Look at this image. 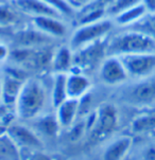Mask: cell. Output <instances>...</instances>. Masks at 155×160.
Here are the masks:
<instances>
[{
  "instance_id": "10",
  "label": "cell",
  "mask_w": 155,
  "mask_h": 160,
  "mask_svg": "<svg viewBox=\"0 0 155 160\" xmlns=\"http://www.w3.org/2000/svg\"><path fill=\"white\" fill-rule=\"evenodd\" d=\"M7 134L14 141L19 150H44L43 140L36 132L29 125H23L20 123L12 124L8 127Z\"/></svg>"
},
{
  "instance_id": "24",
  "label": "cell",
  "mask_w": 155,
  "mask_h": 160,
  "mask_svg": "<svg viewBox=\"0 0 155 160\" xmlns=\"http://www.w3.org/2000/svg\"><path fill=\"white\" fill-rule=\"evenodd\" d=\"M142 0H114L105 9L107 17H115L119 13L123 12L127 9L141 3Z\"/></svg>"
},
{
  "instance_id": "30",
  "label": "cell",
  "mask_w": 155,
  "mask_h": 160,
  "mask_svg": "<svg viewBox=\"0 0 155 160\" xmlns=\"http://www.w3.org/2000/svg\"><path fill=\"white\" fill-rule=\"evenodd\" d=\"M114 0H92V1L86 7L88 8H103V9H106ZM85 7V8H86Z\"/></svg>"
},
{
  "instance_id": "8",
  "label": "cell",
  "mask_w": 155,
  "mask_h": 160,
  "mask_svg": "<svg viewBox=\"0 0 155 160\" xmlns=\"http://www.w3.org/2000/svg\"><path fill=\"white\" fill-rule=\"evenodd\" d=\"M99 81L105 86H121L130 81L119 56L106 55L97 70Z\"/></svg>"
},
{
  "instance_id": "4",
  "label": "cell",
  "mask_w": 155,
  "mask_h": 160,
  "mask_svg": "<svg viewBox=\"0 0 155 160\" xmlns=\"http://www.w3.org/2000/svg\"><path fill=\"white\" fill-rule=\"evenodd\" d=\"M120 99L126 104L137 108L155 105V74L141 80H134L123 88Z\"/></svg>"
},
{
  "instance_id": "1",
  "label": "cell",
  "mask_w": 155,
  "mask_h": 160,
  "mask_svg": "<svg viewBox=\"0 0 155 160\" xmlns=\"http://www.w3.org/2000/svg\"><path fill=\"white\" fill-rule=\"evenodd\" d=\"M49 106H51L50 90H48L45 82L36 77L27 78L14 106L17 118L24 122H31L48 112Z\"/></svg>"
},
{
  "instance_id": "13",
  "label": "cell",
  "mask_w": 155,
  "mask_h": 160,
  "mask_svg": "<svg viewBox=\"0 0 155 160\" xmlns=\"http://www.w3.org/2000/svg\"><path fill=\"white\" fill-rule=\"evenodd\" d=\"M12 2L29 19L34 17H40V16L63 17L61 13H59L55 9H53L43 0H12Z\"/></svg>"
},
{
  "instance_id": "32",
  "label": "cell",
  "mask_w": 155,
  "mask_h": 160,
  "mask_svg": "<svg viewBox=\"0 0 155 160\" xmlns=\"http://www.w3.org/2000/svg\"><path fill=\"white\" fill-rule=\"evenodd\" d=\"M3 101V85H2V75L0 74V105Z\"/></svg>"
},
{
  "instance_id": "25",
  "label": "cell",
  "mask_w": 155,
  "mask_h": 160,
  "mask_svg": "<svg viewBox=\"0 0 155 160\" xmlns=\"http://www.w3.org/2000/svg\"><path fill=\"white\" fill-rule=\"evenodd\" d=\"M53 9H55L61 15L63 16L65 19H75V15H77V11L67 2V0H43Z\"/></svg>"
},
{
  "instance_id": "27",
  "label": "cell",
  "mask_w": 155,
  "mask_h": 160,
  "mask_svg": "<svg viewBox=\"0 0 155 160\" xmlns=\"http://www.w3.org/2000/svg\"><path fill=\"white\" fill-rule=\"evenodd\" d=\"M11 53V48L9 44L0 40V64H4L8 62V59L10 58Z\"/></svg>"
},
{
  "instance_id": "20",
  "label": "cell",
  "mask_w": 155,
  "mask_h": 160,
  "mask_svg": "<svg viewBox=\"0 0 155 160\" xmlns=\"http://www.w3.org/2000/svg\"><path fill=\"white\" fill-rule=\"evenodd\" d=\"M147 13H148V10L141 2L139 4L134 5L123 12L119 13L118 15L113 17V19L115 21L116 26L121 27V28H129V27L135 24L137 21H139Z\"/></svg>"
},
{
  "instance_id": "35",
  "label": "cell",
  "mask_w": 155,
  "mask_h": 160,
  "mask_svg": "<svg viewBox=\"0 0 155 160\" xmlns=\"http://www.w3.org/2000/svg\"><path fill=\"white\" fill-rule=\"evenodd\" d=\"M0 40H1V37H0Z\"/></svg>"
},
{
  "instance_id": "6",
  "label": "cell",
  "mask_w": 155,
  "mask_h": 160,
  "mask_svg": "<svg viewBox=\"0 0 155 160\" xmlns=\"http://www.w3.org/2000/svg\"><path fill=\"white\" fill-rule=\"evenodd\" d=\"M118 125V110L115 105L105 103L92 113V124L89 127L91 137L96 140L106 138Z\"/></svg>"
},
{
  "instance_id": "34",
  "label": "cell",
  "mask_w": 155,
  "mask_h": 160,
  "mask_svg": "<svg viewBox=\"0 0 155 160\" xmlns=\"http://www.w3.org/2000/svg\"><path fill=\"white\" fill-rule=\"evenodd\" d=\"M5 1H10V0H0V2H5Z\"/></svg>"
},
{
  "instance_id": "21",
  "label": "cell",
  "mask_w": 155,
  "mask_h": 160,
  "mask_svg": "<svg viewBox=\"0 0 155 160\" xmlns=\"http://www.w3.org/2000/svg\"><path fill=\"white\" fill-rule=\"evenodd\" d=\"M0 160H20V152L9 135H0Z\"/></svg>"
},
{
  "instance_id": "12",
  "label": "cell",
  "mask_w": 155,
  "mask_h": 160,
  "mask_svg": "<svg viewBox=\"0 0 155 160\" xmlns=\"http://www.w3.org/2000/svg\"><path fill=\"white\" fill-rule=\"evenodd\" d=\"M23 73V72H21ZM21 73H16L14 69L1 73L2 75V85H3V101L2 103L7 105H13L15 106L16 100L18 94L23 88V83L28 78L23 77Z\"/></svg>"
},
{
  "instance_id": "18",
  "label": "cell",
  "mask_w": 155,
  "mask_h": 160,
  "mask_svg": "<svg viewBox=\"0 0 155 160\" xmlns=\"http://www.w3.org/2000/svg\"><path fill=\"white\" fill-rule=\"evenodd\" d=\"M133 139L130 136H120L111 140L102 152V160H122L131 150Z\"/></svg>"
},
{
  "instance_id": "3",
  "label": "cell",
  "mask_w": 155,
  "mask_h": 160,
  "mask_svg": "<svg viewBox=\"0 0 155 160\" xmlns=\"http://www.w3.org/2000/svg\"><path fill=\"white\" fill-rule=\"evenodd\" d=\"M116 24L111 17H104L95 22L81 24L72 29L67 44L73 51L105 40L111 34Z\"/></svg>"
},
{
  "instance_id": "23",
  "label": "cell",
  "mask_w": 155,
  "mask_h": 160,
  "mask_svg": "<svg viewBox=\"0 0 155 160\" xmlns=\"http://www.w3.org/2000/svg\"><path fill=\"white\" fill-rule=\"evenodd\" d=\"M129 28L143 32L155 40V12H148L139 21Z\"/></svg>"
},
{
  "instance_id": "14",
  "label": "cell",
  "mask_w": 155,
  "mask_h": 160,
  "mask_svg": "<svg viewBox=\"0 0 155 160\" xmlns=\"http://www.w3.org/2000/svg\"><path fill=\"white\" fill-rule=\"evenodd\" d=\"M75 52L68 44H61L54 48L50 70L52 73H69L73 69Z\"/></svg>"
},
{
  "instance_id": "22",
  "label": "cell",
  "mask_w": 155,
  "mask_h": 160,
  "mask_svg": "<svg viewBox=\"0 0 155 160\" xmlns=\"http://www.w3.org/2000/svg\"><path fill=\"white\" fill-rule=\"evenodd\" d=\"M131 129L134 134H146L155 131V112H147L138 116L132 122Z\"/></svg>"
},
{
  "instance_id": "15",
  "label": "cell",
  "mask_w": 155,
  "mask_h": 160,
  "mask_svg": "<svg viewBox=\"0 0 155 160\" xmlns=\"http://www.w3.org/2000/svg\"><path fill=\"white\" fill-rule=\"evenodd\" d=\"M91 81L85 73L70 71L67 73V94L70 99L80 100L91 90Z\"/></svg>"
},
{
  "instance_id": "33",
  "label": "cell",
  "mask_w": 155,
  "mask_h": 160,
  "mask_svg": "<svg viewBox=\"0 0 155 160\" xmlns=\"http://www.w3.org/2000/svg\"><path fill=\"white\" fill-rule=\"evenodd\" d=\"M11 34H12V33H9V32H5V31H2V30H0V37H2V36H7L8 38H9Z\"/></svg>"
},
{
  "instance_id": "9",
  "label": "cell",
  "mask_w": 155,
  "mask_h": 160,
  "mask_svg": "<svg viewBox=\"0 0 155 160\" xmlns=\"http://www.w3.org/2000/svg\"><path fill=\"white\" fill-rule=\"evenodd\" d=\"M30 23L55 40L68 39L72 29L67 19L55 16H40L30 19Z\"/></svg>"
},
{
  "instance_id": "28",
  "label": "cell",
  "mask_w": 155,
  "mask_h": 160,
  "mask_svg": "<svg viewBox=\"0 0 155 160\" xmlns=\"http://www.w3.org/2000/svg\"><path fill=\"white\" fill-rule=\"evenodd\" d=\"M141 158L142 160H155V143L147 145L143 148L141 153Z\"/></svg>"
},
{
  "instance_id": "19",
  "label": "cell",
  "mask_w": 155,
  "mask_h": 160,
  "mask_svg": "<svg viewBox=\"0 0 155 160\" xmlns=\"http://www.w3.org/2000/svg\"><path fill=\"white\" fill-rule=\"evenodd\" d=\"M51 106L53 110L68 99L67 94V74L52 73V84L50 87Z\"/></svg>"
},
{
  "instance_id": "29",
  "label": "cell",
  "mask_w": 155,
  "mask_h": 160,
  "mask_svg": "<svg viewBox=\"0 0 155 160\" xmlns=\"http://www.w3.org/2000/svg\"><path fill=\"white\" fill-rule=\"evenodd\" d=\"M91 1L92 0H67L68 3L71 5L77 12L84 9V8H85L86 5H88Z\"/></svg>"
},
{
  "instance_id": "5",
  "label": "cell",
  "mask_w": 155,
  "mask_h": 160,
  "mask_svg": "<svg viewBox=\"0 0 155 160\" xmlns=\"http://www.w3.org/2000/svg\"><path fill=\"white\" fill-rule=\"evenodd\" d=\"M10 48L21 49H35L54 46L58 40L48 36L40 32L31 23L29 26L24 24L23 27L15 29L10 35Z\"/></svg>"
},
{
  "instance_id": "31",
  "label": "cell",
  "mask_w": 155,
  "mask_h": 160,
  "mask_svg": "<svg viewBox=\"0 0 155 160\" xmlns=\"http://www.w3.org/2000/svg\"><path fill=\"white\" fill-rule=\"evenodd\" d=\"M148 12H155V0H142L141 1Z\"/></svg>"
},
{
  "instance_id": "26",
  "label": "cell",
  "mask_w": 155,
  "mask_h": 160,
  "mask_svg": "<svg viewBox=\"0 0 155 160\" xmlns=\"http://www.w3.org/2000/svg\"><path fill=\"white\" fill-rule=\"evenodd\" d=\"M20 160H54L52 157L49 156L43 152V150H28L23 148L19 150Z\"/></svg>"
},
{
  "instance_id": "16",
  "label": "cell",
  "mask_w": 155,
  "mask_h": 160,
  "mask_svg": "<svg viewBox=\"0 0 155 160\" xmlns=\"http://www.w3.org/2000/svg\"><path fill=\"white\" fill-rule=\"evenodd\" d=\"M54 113H55L61 128H69L78 121L79 100L68 98L54 109Z\"/></svg>"
},
{
  "instance_id": "7",
  "label": "cell",
  "mask_w": 155,
  "mask_h": 160,
  "mask_svg": "<svg viewBox=\"0 0 155 160\" xmlns=\"http://www.w3.org/2000/svg\"><path fill=\"white\" fill-rule=\"evenodd\" d=\"M119 58L130 80H141L155 74V53L130 54Z\"/></svg>"
},
{
  "instance_id": "2",
  "label": "cell",
  "mask_w": 155,
  "mask_h": 160,
  "mask_svg": "<svg viewBox=\"0 0 155 160\" xmlns=\"http://www.w3.org/2000/svg\"><path fill=\"white\" fill-rule=\"evenodd\" d=\"M105 50L106 55L114 56L155 53V40L141 31L126 28L124 31L110 35L107 37Z\"/></svg>"
},
{
  "instance_id": "11",
  "label": "cell",
  "mask_w": 155,
  "mask_h": 160,
  "mask_svg": "<svg viewBox=\"0 0 155 160\" xmlns=\"http://www.w3.org/2000/svg\"><path fill=\"white\" fill-rule=\"evenodd\" d=\"M26 22H30V19L15 7L12 0L0 2V30L12 33Z\"/></svg>"
},
{
  "instance_id": "17",
  "label": "cell",
  "mask_w": 155,
  "mask_h": 160,
  "mask_svg": "<svg viewBox=\"0 0 155 160\" xmlns=\"http://www.w3.org/2000/svg\"><path fill=\"white\" fill-rule=\"evenodd\" d=\"M33 125H31L32 128L36 132L40 138H53L58 135L59 131L61 129V126L59 124V121L56 119L55 113L53 112H46L39 118L31 121Z\"/></svg>"
}]
</instances>
